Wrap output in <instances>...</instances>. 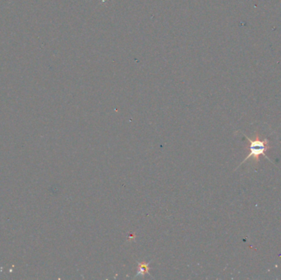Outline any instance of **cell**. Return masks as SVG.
<instances>
[{
  "instance_id": "cell-1",
  "label": "cell",
  "mask_w": 281,
  "mask_h": 280,
  "mask_svg": "<svg viewBox=\"0 0 281 280\" xmlns=\"http://www.w3.org/2000/svg\"><path fill=\"white\" fill-rule=\"evenodd\" d=\"M245 137L246 139L248 140L249 142L248 146H247V149L249 150V153L247 154V157L243 159V162H241L239 166H241V165L243 164H244L247 159H249L251 158H252L257 163H258L259 160H260V156H261V155H263L264 157L267 159L270 163L274 164L272 162V160L266 155V150L271 148V146L269 145V140H268L267 138H265L263 140H260V137H259V135L258 134L256 135V138H255L254 140L250 139V138H249L247 136H246V135Z\"/></svg>"
}]
</instances>
